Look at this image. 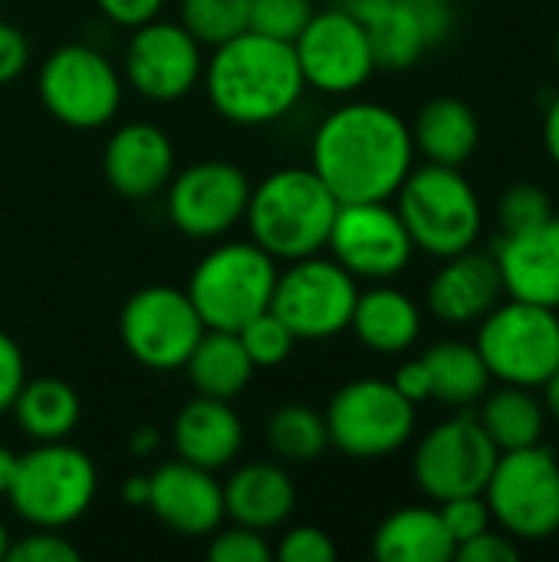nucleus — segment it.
I'll use <instances>...</instances> for the list:
<instances>
[{"label":"nucleus","instance_id":"nucleus-1","mask_svg":"<svg viewBox=\"0 0 559 562\" xmlns=\"http://www.w3.org/2000/svg\"><path fill=\"white\" fill-rule=\"evenodd\" d=\"M310 168L339 204L389 201L415 168L412 128L389 105L346 102L320 125Z\"/></svg>","mask_w":559,"mask_h":562},{"label":"nucleus","instance_id":"nucleus-2","mask_svg":"<svg viewBox=\"0 0 559 562\" xmlns=\"http://www.w3.org/2000/svg\"><path fill=\"white\" fill-rule=\"evenodd\" d=\"M211 105L237 125H264L287 115L303 95V72L293 43L244 30L214 46L204 69Z\"/></svg>","mask_w":559,"mask_h":562},{"label":"nucleus","instance_id":"nucleus-3","mask_svg":"<svg viewBox=\"0 0 559 562\" xmlns=\"http://www.w3.org/2000/svg\"><path fill=\"white\" fill-rule=\"evenodd\" d=\"M336 211V194L313 168H280L250 188L244 217L254 244L273 260H300L326 247Z\"/></svg>","mask_w":559,"mask_h":562},{"label":"nucleus","instance_id":"nucleus-4","mask_svg":"<svg viewBox=\"0 0 559 562\" xmlns=\"http://www.w3.org/2000/svg\"><path fill=\"white\" fill-rule=\"evenodd\" d=\"M395 198V211L409 227L415 250L438 260L471 250L484 231L481 198L461 168L435 161L412 168Z\"/></svg>","mask_w":559,"mask_h":562},{"label":"nucleus","instance_id":"nucleus-5","mask_svg":"<svg viewBox=\"0 0 559 562\" xmlns=\"http://www.w3.org/2000/svg\"><path fill=\"white\" fill-rule=\"evenodd\" d=\"M96 484V464L86 451L66 441H40V448L20 454L7 501L20 520L40 530H63L89 510Z\"/></svg>","mask_w":559,"mask_h":562},{"label":"nucleus","instance_id":"nucleus-6","mask_svg":"<svg viewBox=\"0 0 559 562\" xmlns=\"http://www.w3.org/2000/svg\"><path fill=\"white\" fill-rule=\"evenodd\" d=\"M474 349L494 382L540 389L559 366L557 310L524 300H501L478 323Z\"/></svg>","mask_w":559,"mask_h":562},{"label":"nucleus","instance_id":"nucleus-7","mask_svg":"<svg viewBox=\"0 0 559 562\" xmlns=\"http://www.w3.org/2000/svg\"><path fill=\"white\" fill-rule=\"evenodd\" d=\"M491 520L517 543L559 533V461L544 445L501 451L484 487Z\"/></svg>","mask_w":559,"mask_h":562},{"label":"nucleus","instance_id":"nucleus-8","mask_svg":"<svg viewBox=\"0 0 559 562\" xmlns=\"http://www.w3.org/2000/svg\"><path fill=\"white\" fill-rule=\"evenodd\" d=\"M277 283L273 257L250 244L214 247L191 273L188 296L208 329L237 333L247 319L270 310Z\"/></svg>","mask_w":559,"mask_h":562},{"label":"nucleus","instance_id":"nucleus-9","mask_svg":"<svg viewBox=\"0 0 559 562\" xmlns=\"http://www.w3.org/2000/svg\"><path fill=\"white\" fill-rule=\"evenodd\" d=\"M323 418L329 445L359 461L399 451L415 431V405L385 379H356L343 385Z\"/></svg>","mask_w":559,"mask_h":562},{"label":"nucleus","instance_id":"nucleus-10","mask_svg":"<svg viewBox=\"0 0 559 562\" xmlns=\"http://www.w3.org/2000/svg\"><path fill=\"white\" fill-rule=\"evenodd\" d=\"M356 277L336 260L300 257L287 273H277L270 310L297 339H333L349 329L356 310Z\"/></svg>","mask_w":559,"mask_h":562},{"label":"nucleus","instance_id":"nucleus-11","mask_svg":"<svg viewBox=\"0 0 559 562\" xmlns=\"http://www.w3.org/2000/svg\"><path fill=\"white\" fill-rule=\"evenodd\" d=\"M497 448L481 428L478 415L461 412L441 425H435L415 448L412 474L425 497L435 504L484 494L491 471L497 464Z\"/></svg>","mask_w":559,"mask_h":562},{"label":"nucleus","instance_id":"nucleus-12","mask_svg":"<svg viewBox=\"0 0 559 562\" xmlns=\"http://www.w3.org/2000/svg\"><path fill=\"white\" fill-rule=\"evenodd\" d=\"M204 329L191 296L175 286H145L132 293L119 319L128 356L158 372L181 369Z\"/></svg>","mask_w":559,"mask_h":562},{"label":"nucleus","instance_id":"nucleus-13","mask_svg":"<svg viewBox=\"0 0 559 562\" xmlns=\"http://www.w3.org/2000/svg\"><path fill=\"white\" fill-rule=\"evenodd\" d=\"M333 260L356 280L389 283L415 254L412 234L389 201H346L339 204L329 240Z\"/></svg>","mask_w":559,"mask_h":562},{"label":"nucleus","instance_id":"nucleus-14","mask_svg":"<svg viewBox=\"0 0 559 562\" xmlns=\"http://www.w3.org/2000/svg\"><path fill=\"white\" fill-rule=\"evenodd\" d=\"M40 99L46 112L69 128L105 125L122 102L119 72L92 46H63L40 69Z\"/></svg>","mask_w":559,"mask_h":562},{"label":"nucleus","instance_id":"nucleus-15","mask_svg":"<svg viewBox=\"0 0 559 562\" xmlns=\"http://www.w3.org/2000/svg\"><path fill=\"white\" fill-rule=\"evenodd\" d=\"M293 49H297L303 82L329 95L356 92L376 72L366 30L339 7L313 13L310 23L293 40Z\"/></svg>","mask_w":559,"mask_h":562},{"label":"nucleus","instance_id":"nucleus-16","mask_svg":"<svg viewBox=\"0 0 559 562\" xmlns=\"http://www.w3.org/2000/svg\"><path fill=\"white\" fill-rule=\"evenodd\" d=\"M250 198L247 175L231 161H198L185 168L168 188V217L171 224L194 237L208 240L231 231Z\"/></svg>","mask_w":559,"mask_h":562},{"label":"nucleus","instance_id":"nucleus-17","mask_svg":"<svg viewBox=\"0 0 559 562\" xmlns=\"http://www.w3.org/2000/svg\"><path fill=\"white\" fill-rule=\"evenodd\" d=\"M201 72V43L181 23L148 20L135 26L125 49V76L145 99L175 102L191 92Z\"/></svg>","mask_w":559,"mask_h":562},{"label":"nucleus","instance_id":"nucleus-18","mask_svg":"<svg viewBox=\"0 0 559 562\" xmlns=\"http://www.w3.org/2000/svg\"><path fill=\"white\" fill-rule=\"evenodd\" d=\"M148 510L181 537H208L224 520V487L198 464L168 461L148 477Z\"/></svg>","mask_w":559,"mask_h":562},{"label":"nucleus","instance_id":"nucleus-19","mask_svg":"<svg viewBox=\"0 0 559 562\" xmlns=\"http://www.w3.org/2000/svg\"><path fill=\"white\" fill-rule=\"evenodd\" d=\"M494 263L501 270L504 293L511 300L537 303V306H559V214L544 224L501 234L494 247Z\"/></svg>","mask_w":559,"mask_h":562},{"label":"nucleus","instance_id":"nucleus-20","mask_svg":"<svg viewBox=\"0 0 559 562\" xmlns=\"http://www.w3.org/2000/svg\"><path fill=\"white\" fill-rule=\"evenodd\" d=\"M501 296L504 283L494 254H481L474 247L445 257L441 270L428 283V310L448 326L481 323L501 303Z\"/></svg>","mask_w":559,"mask_h":562},{"label":"nucleus","instance_id":"nucleus-21","mask_svg":"<svg viewBox=\"0 0 559 562\" xmlns=\"http://www.w3.org/2000/svg\"><path fill=\"white\" fill-rule=\"evenodd\" d=\"M102 168L122 198H152L175 175L171 138L148 122L122 125L105 145Z\"/></svg>","mask_w":559,"mask_h":562},{"label":"nucleus","instance_id":"nucleus-22","mask_svg":"<svg viewBox=\"0 0 559 562\" xmlns=\"http://www.w3.org/2000/svg\"><path fill=\"white\" fill-rule=\"evenodd\" d=\"M333 7L366 30L376 69H412L432 49V40L409 0H336Z\"/></svg>","mask_w":559,"mask_h":562},{"label":"nucleus","instance_id":"nucleus-23","mask_svg":"<svg viewBox=\"0 0 559 562\" xmlns=\"http://www.w3.org/2000/svg\"><path fill=\"white\" fill-rule=\"evenodd\" d=\"M171 438L181 461L217 471L237 458L244 445V425L224 398L198 395L178 412Z\"/></svg>","mask_w":559,"mask_h":562},{"label":"nucleus","instance_id":"nucleus-24","mask_svg":"<svg viewBox=\"0 0 559 562\" xmlns=\"http://www.w3.org/2000/svg\"><path fill=\"white\" fill-rule=\"evenodd\" d=\"M293 481L277 464H244L224 484V517L237 527L267 533L293 514Z\"/></svg>","mask_w":559,"mask_h":562},{"label":"nucleus","instance_id":"nucleus-25","mask_svg":"<svg viewBox=\"0 0 559 562\" xmlns=\"http://www.w3.org/2000/svg\"><path fill=\"white\" fill-rule=\"evenodd\" d=\"M349 329L366 349L382 356H399L415 346L422 333V313L409 293L382 283L356 296Z\"/></svg>","mask_w":559,"mask_h":562},{"label":"nucleus","instance_id":"nucleus-26","mask_svg":"<svg viewBox=\"0 0 559 562\" xmlns=\"http://www.w3.org/2000/svg\"><path fill=\"white\" fill-rule=\"evenodd\" d=\"M372 553L379 562H451L455 540L438 507H402L379 524Z\"/></svg>","mask_w":559,"mask_h":562},{"label":"nucleus","instance_id":"nucleus-27","mask_svg":"<svg viewBox=\"0 0 559 562\" xmlns=\"http://www.w3.org/2000/svg\"><path fill=\"white\" fill-rule=\"evenodd\" d=\"M412 142L415 151H422L428 161L461 168L481 142V125L468 102L455 95H438L418 109Z\"/></svg>","mask_w":559,"mask_h":562},{"label":"nucleus","instance_id":"nucleus-28","mask_svg":"<svg viewBox=\"0 0 559 562\" xmlns=\"http://www.w3.org/2000/svg\"><path fill=\"white\" fill-rule=\"evenodd\" d=\"M198 395H211V398H224L231 402L234 395H241L250 379H254V362L241 342L237 333L231 329H204V336L198 339L194 352L185 362Z\"/></svg>","mask_w":559,"mask_h":562},{"label":"nucleus","instance_id":"nucleus-29","mask_svg":"<svg viewBox=\"0 0 559 562\" xmlns=\"http://www.w3.org/2000/svg\"><path fill=\"white\" fill-rule=\"evenodd\" d=\"M478 405H481L478 422L497 451H521L544 441L547 408L534 395V389H521V385H501L497 392L488 389V395Z\"/></svg>","mask_w":559,"mask_h":562},{"label":"nucleus","instance_id":"nucleus-30","mask_svg":"<svg viewBox=\"0 0 559 562\" xmlns=\"http://www.w3.org/2000/svg\"><path fill=\"white\" fill-rule=\"evenodd\" d=\"M422 359L432 379V398L448 408L478 405L494 382L474 342L445 339V342H435Z\"/></svg>","mask_w":559,"mask_h":562},{"label":"nucleus","instance_id":"nucleus-31","mask_svg":"<svg viewBox=\"0 0 559 562\" xmlns=\"http://www.w3.org/2000/svg\"><path fill=\"white\" fill-rule=\"evenodd\" d=\"M13 415L20 431L33 441H66L79 422V395L63 379H33L23 382L13 398Z\"/></svg>","mask_w":559,"mask_h":562},{"label":"nucleus","instance_id":"nucleus-32","mask_svg":"<svg viewBox=\"0 0 559 562\" xmlns=\"http://www.w3.org/2000/svg\"><path fill=\"white\" fill-rule=\"evenodd\" d=\"M267 441L273 454H280L283 461H316L329 445L326 418L306 405H283L267 422Z\"/></svg>","mask_w":559,"mask_h":562},{"label":"nucleus","instance_id":"nucleus-33","mask_svg":"<svg viewBox=\"0 0 559 562\" xmlns=\"http://www.w3.org/2000/svg\"><path fill=\"white\" fill-rule=\"evenodd\" d=\"M250 23V0H181V26L201 46H221Z\"/></svg>","mask_w":559,"mask_h":562},{"label":"nucleus","instance_id":"nucleus-34","mask_svg":"<svg viewBox=\"0 0 559 562\" xmlns=\"http://www.w3.org/2000/svg\"><path fill=\"white\" fill-rule=\"evenodd\" d=\"M237 336H241L250 362L260 369H273V366L287 362L293 352V342H297V336L283 326V319L273 310H264L254 319H247L237 329Z\"/></svg>","mask_w":559,"mask_h":562},{"label":"nucleus","instance_id":"nucleus-35","mask_svg":"<svg viewBox=\"0 0 559 562\" xmlns=\"http://www.w3.org/2000/svg\"><path fill=\"white\" fill-rule=\"evenodd\" d=\"M313 0H250L247 30L293 43L313 16Z\"/></svg>","mask_w":559,"mask_h":562},{"label":"nucleus","instance_id":"nucleus-36","mask_svg":"<svg viewBox=\"0 0 559 562\" xmlns=\"http://www.w3.org/2000/svg\"><path fill=\"white\" fill-rule=\"evenodd\" d=\"M547 217H554V204H550L544 188H537V184H511L501 194V204H497L501 234L530 231V227L544 224Z\"/></svg>","mask_w":559,"mask_h":562},{"label":"nucleus","instance_id":"nucleus-37","mask_svg":"<svg viewBox=\"0 0 559 562\" xmlns=\"http://www.w3.org/2000/svg\"><path fill=\"white\" fill-rule=\"evenodd\" d=\"M438 510H441V520H445V527H448V533L455 540V550L461 543H468L471 537L491 530V524H494L484 494H468V497L445 501V504H438Z\"/></svg>","mask_w":559,"mask_h":562},{"label":"nucleus","instance_id":"nucleus-38","mask_svg":"<svg viewBox=\"0 0 559 562\" xmlns=\"http://www.w3.org/2000/svg\"><path fill=\"white\" fill-rule=\"evenodd\" d=\"M208 560L211 562H270L273 550L267 547L260 530L250 527H234L214 537V543L208 547Z\"/></svg>","mask_w":559,"mask_h":562},{"label":"nucleus","instance_id":"nucleus-39","mask_svg":"<svg viewBox=\"0 0 559 562\" xmlns=\"http://www.w3.org/2000/svg\"><path fill=\"white\" fill-rule=\"evenodd\" d=\"M10 562H76L79 560V550L72 543H66L63 537H56V530H40L30 533V537H20L16 543L7 547V557Z\"/></svg>","mask_w":559,"mask_h":562},{"label":"nucleus","instance_id":"nucleus-40","mask_svg":"<svg viewBox=\"0 0 559 562\" xmlns=\"http://www.w3.org/2000/svg\"><path fill=\"white\" fill-rule=\"evenodd\" d=\"M273 557L280 562H333L336 547H333L329 533H323L320 527H293L280 540Z\"/></svg>","mask_w":559,"mask_h":562},{"label":"nucleus","instance_id":"nucleus-41","mask_svg":"<svg viewBox=\"0 0 559 562\" xmlns=\"http://www.w3.org/2000/svg\"><path fill=\"white\" fill-rule=\"evenodd\" d=\"M455 560L461 562H517L521 560V543L507 537L504 530H484L461 543L455 550Z\"/></svg>","mask_w":559,"mask_h":562},{"label":"nucleus","instance_id":"nucleus-42","mask_svg":"<svg viewBox=\"0 0 559 562\" xmlns=\"http://www.w3.org/2000/svg\"><path fill=\"white\" fill-rule=\"evenodd\" d=\"M23 382H26L23 352L7 333H0V412L13 408V398L20 395Z\"/></svg>","mask_w":559,"mask_h":562},{"label":"nucleus","instance_id":"nucleus-43","mask_svg":"<svg viewBox=\"0 0 559 562\" xmlns=\"http://www.w3.org/2000/svg\"><path fill=\"white\" fill-rule=\"evenodd\" d=\"M30 63V43L20 26L0 23V86L13 82Z\"/></svg>","mask_w":559,"mask_h":562},{"label":"nucleus","instance_id":"nucleus-44","mask_svg":"<svg viewBox=\"0 0 559 562\" xmlns=\"http://www.w3.org/2000/svg\"><path fill=\"white\" fill-rule=\"evenodd\" d=\"M96 3H99V10H102L112 23L132 26V30H135V26L155 20L165 0H96Z\"/></svg>","mask_w":559,"mask_h":562},{"label":"nucleus","instance_id":"nucleus-45","mask_svg":"<svg viewBox=\"0 0 559 562\" xmlns=\"http://www.w3.org/2000/svg\"><path fill=\"white\" fill-rule=\"evenodd\" d=\"M392 385H395V389H399L412 405H418V402L432 398V379H428L425 359H412V362H405V366L395 372Z\"/></svg>","mask_w":559,"mask_h":562},{"label":"nucleus","instance_id":"nucleus-46","mask_svg":"<svg viewBox=\"0 0 559 562\" xmlns=\"http://www.w3.org/2000/svg\"><path fill=\"white\" fill-rule=\"evenodd\" d=\"M544 148H547L550 161L559 168V92L550 99V105L544 112Z\"/></svg>","mask_w":559,"mask_h":562},{"label":"nucleus","instance_id":"nucleus-47","mask_svg":"<svg viewBox=\"0 0 559 562\" xmlns=\"http://www.w3.org/2000/svg\"><path fill=\"white\" fill-rule=\"evenodd\" d=\"M158 431L155 428H138V431H132V438H128V451L135 454V458H148V454H155V448H158Z\"/></svg>","mask_w":559,"mask_h":562},{"label":"nucleus","instance_id":"nucleus-48","mask_svg":"<svg viewBox=\"0 0 559 562\" xmlns=\"http://www.w3.org/2000/svg\"><path fill=\"white\" fill-rule=\"evenodd\" d=\"M148 477H128L125 484H122V501L125 504H142V507H148Z\"/></svg>","mask_w":559,"mask_h":562},{"label":"nucleus","instance_id":"nucleus-49","mask_svg":"<svg viewBox=\"0 0 559 562\" xmlns=\"http://www.w3.org/2000/svg\"><path fill=\"white\" fill-rule=\"evenodd\" d=\"M16 464H20V454H13V451L0 448V497H7V491H10V484H13V477H16Z\"/></svg>","mask_w":559,"mask_h":562},{"label":"nucleus","instance_id":"nucleus-50","mask_svg":"<svg viewBox=\"0 0 559 562\" xmlns=\"http://www.w3.org/2000/svg\"><path fill=\"white\" fill-rule=\"evenodd\" d=\"M540 389H544V408H547V415H550L554 422H559V366L557 372H554Z\"/></svg>","mask_w":559,"mask_h":562},{"label":"nucleus","instance_id":"nucleus-51","mask_svg":"<svg viewBox=\"0 0 559 562\" xmlns=\"http://www.w3.org/2000/svg\"><path fill=\"white\" fill-rule=\"evenodd\" d=\"M7 547H10V533H7V527L0 524V560L7 557Z\"/></svg>","mask_w":559,"mask_h":562},{"label":"nucleus","instance_id":"nucleus-52","mask_svg":"<svg viewBox=\"0 0 559 562\" xmlns=\"http://www.w3.org/2000/svg\"><path fill=\"white\" fill-rule=\"evenodd\" d=\"M557 63H559V40H557Z\"/></svg>","mask_w":559,"mask_h":562},{"label":"nucleus","instance_id":"nucleus-53","mask_svg":"<svg viewBox=\"0 0 559 562\" xmlns=\"http://www.w3.org/2000/svg\"><path fill=\"white\" fill-rule=\"evenodd\" d=\"M557 319H559V306H557Z\"/></svg>","mask_w":559,"mask_h":562},{"label":"nucleus","instance_id":"nucleus-54","mask_svg":"<svg viewBox=\"0 0 559 562\" xmlns=\"http://www.w3.org/2000/svg\"><path fill=\"white\" fill-rule=\"evenodd\" d=\"M0 3H3V0H0Z\"/></svg>","mask_w":559,"mask_h":562}]
</instances>
